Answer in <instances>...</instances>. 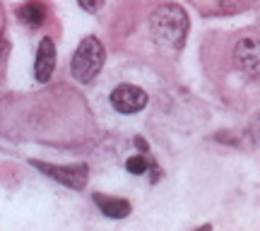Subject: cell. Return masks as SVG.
I'll return each mask as SVG.
<instances>
[{"label": "cell", "instance_id": "obj_1", "mask_svg": "<svg viewBox=\"0 0 260 231\" xmlns=\"http://www.w3.org/2000/svg\"><path fill=\"white\" fill-rule=\"evenodd\" d=\"M214 41L219 51L210 58H219V70H210L212 77L222 82L226 99L239 96L255 102L260 96V34L255 31H234L217 34Z\"/></svg>", "mask_w": 260, "mask_h": 231}, {"label": "cell", "instance_id": "obj_2", "mask_svg": "<svg viewBox=\"0 0 260 231\" xmlns=\"http://www.w3.org/2000/svg\"><path fill=\"white\" fill-rule=\"evenodd\" d=\"M188 15L186 10L181 5H174V3H167V5H159L152 17H149V31H152V39L161 44L167 48H178L186 44V37H188Z\"/></svg>", "mask_w": 260, "mask_h": 231}, {"label": "cell", "instance_id": "obj_3", "mask_svg": "<svg viewBox=\"0 0 260 231\" xmlns=\"http://www.w3.org/2000/svg\"><path fill=\"white\" fill-rule=\"evenodd\" d=\"M104 60H106V51H104L102 41L96 37H87L80 41V46L70 60V73L77 82H92L102 73Z\"/></svg>", "mask_w": 260, "mask_h": 231}, {"label": "cell", "instance_id": "obj_4", "mask_svg": "<svg viewBox=\"0 0 260 231\" xmlns=\"http://www.w3.org/2000/svg\"><path fill=\"white\" fill-rule=\"evenodd\" d=\"M34 169H39L41 174H46L48 178L58 181L60 185H68V188H75V190H82L87 185V178H89V169L87 164H73V167H58V164H46V161H39V159H31L29 161Z\"/></svg>", "mask_w": 260, "mask_h": 231}, {"label": "cell", "instance_id": "obj_5", "mask_svg": "<svg viewBox=\"0 0 260 231\" xmlns=\"http://www.w3.org/2000/svg\"><path fill=\"white\" fill-rule=\"evenodd\" d=\"M109 102L118 113H138L147 106V92L135 84H118L111 92Z\"/></svg>", "mask_w": 260, "mask_h": 231}, {"label": "cell", "instance_id": "obj_6", "mask_svg": "<svg viewBox=\"0 0 260 231\" xmlns=\"http://www.w3.org/2000/svg\"><path fill=\"white\" fill-rule=\"evenodd\" d=\"M200 15L222 17V15H239L243 10L253 8L258 0H188Z\"/></svg>", "mask_w": 260, "mask_h": 231}, {"label": "cell", "instance_id": "obj_7", "mask_svg": "<svg viewBox=\"0 0 260 231\" xmlns=\"http://www.w3.org/2000/svg\"><path fill=\"white\" fill-rule=\"evenodd\" d=\"M56 70V44L53 39H41L37 51V63H34V77L39 82H48Z\"/></svg>", "mask_w": 260, "mask_h": 231}, {"label": "cell", "instance_id": "obj_8", "mask_svg": "<svg viewBox=\"0 0 260 231\" xmlns=\"http://www.w3.org/2000/svg\"><path fill=\"white\" fill-rule=\"evenodd\" d=\"M15 15H17V19L24 24V27L37 29V27H41V24L46 22L48 10H46V5H44L41 0H27V3H22V5L15 10Z\"/></svg>", "mask_w": 260, "mask_h": 231}, {"label": "cell", "instance_id": "obj_9", "mask_svg": "<svg viewBox=\"0 0 260 231\" xmlns=\"http://www.w3.org/2000/svg\"><path fill=\"white\" fill-rule=\"evenodd\" d=\"M94 205H96L106 217H111V219H123V217H128L130 210H133L128 200H121V197H109V195H102V193L94 195Z\"/></svg>", "mask_w": 260, "mask_h": 231}, {"label": "cell", "instance_id": "obj_10", "mask_svg": "<svg viewBox=\"0 0 260 231\" xmlns=\"http://www.w3.org/2000/svg\"><path fill=\"white\" fill-rule=\"evenodd\" d=\"M125 169H128L130 174L142 176V174H147L149 161H147V159H145V154H135V157H130L128 161H125Z\"/></svg>", "mask_w": 260, "mask_h": 231}, {"label": "cell", "instance_id": "obj_11", "mask_svg": "<svg viewBox=\"0 0 260 231\" xmlns=\"http://www.w3.org/2000/svg\"><path fill=\"white\" fill-rule=\"evenodd\" d=\"M80 8L87 10V12H99L104 8V0H77Z\"/></svg>", "mask_w": 260, "mask_h": 231}, {"label": "cell", "instance_id": "obj_12", "mask_svg": "<svg viewBox=\"0 0 260 231\" xmlns=\"http://www.w3.org/2000/svg\"><path fill=\"white\" fill-rule=\"evenodd\" d=\"M135 147L142 149V152H147V142H145L142 138H135Z\"/></svg>", "mask_w": 260, "mask_h": 231}]
</instances>
